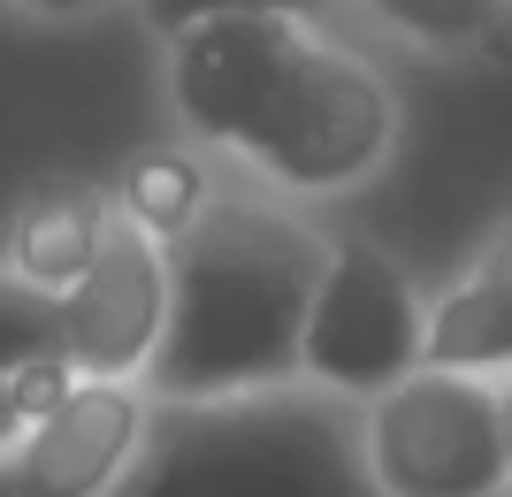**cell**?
I'll list each match as a JSON object with an SVG mask.
<instances>
[{
    "label": "cell",
    "instance_id": "6da1fadb",
    "mask_svg": "<svg viewBox=\"0 0 512 497\" xmlns=\"http://www.w3.org/2000/svg\"><path fill=\"white\" fill-rule=\"evenodd\" d=\"M161 92L192 146L283 199H337L390 169L398 85L329 16H207L161 39Z\"/></svg>",
    "mask_w": 512,
    "mask_h": 497
},
{
    "label": "cell",
    "instance_id": "7a4b0ae2",
    "mask_svg": "<svg viewBox=\"0 0 512 497\" xmlns=\"http://www.w3.org/2000/svg\"><path fill=\"white\" fill-rule=\"evenodd\" d=\"M329 230L283 192L214 184L169 238V329L146 360V398H230L299 375Z\"/></svg>",
    "mask_w": 512,
    "mask_h": 497
},
{
    "label": "cell",
    "instance_id": "3957f363",
    "mask_svg": "<svg viewBox=\"0 0 512 497\" xmlns=\"http://www.w3.org/2000/svg\"><path fill=\"white\" fill-rule=\"evenodd\" d=\"M107 497H383L360 459V406L314 383L153 398L130 475Z\"/></svg>",
    "mask_w": 512,
    "mask_h": 497
},
{
    "label": "cell",
    "instance_id": "277c9868",
    "mask_svg": "<svg viewBox=\"0 0 512 497\" xmlns=\"http://www.w3.org/2000/svg\"><path fill=\"white\" fill-rule=\"evenodd\" d=\"M360 459L383 497H512L505 375L421 360L360 406Z\"/></svg>",
    "mask_w": 512,
    "mask_h": 497
},
{
    "label": "cell",
    "instance_id": "5b68a950",
    "mask_svg": "<svg viewBox=\"0 0 512 497\" xmlns=\"http://www.w3.org/2000/svg\"><path fill=\"white\" fill-rule=\"evenodd\" d=\"M421 360H428V291L413 283V268L367 230L329 238L299 337V383L367 406L375 390H390Z\"/></svg>",
    "mask_w": 512,
    "mask_h": 497
},
{
    "label": "cell",
    "instance_id": "8992f818",
    "mask_svg": "<svg viewBox=\"0 0 512 497\" xmlns=\"http://www.w3.org/2000/svg\"><path fill=\"white\" fill-rule=\"evenodd\" d=\"M169 329V245L146 238L138 222H107L100 253L85 276L54 291V337H62L69 375H107V383H138Z\"/></svg>",
    "mask_w": 512,
    "mask_h": 497
},
{
    "label": "cell",
    "instance_id": "52a82bcc",
    "mask_svg": "<svg viewBox=\"0 0 512 497\" xmlns=\"http://www.w3.org/2000/svg\"><path fill=\"white\" fill-rule=\"evenodd\" d=\"M146 383L69 375L0 459V497H107L146 436Z\"/></svg>",
    "mask_w": 512,
    "mask_h": 497
},
{
    "label": "cell",
    "instance_id": "ba28073f",
    "mask_svg": "<svg viewBox=\"0 0 512 497\" xmlns=\"http://www.w3.org/2000/svg\"><path fill=\"white\" fill-rule=\"evenodd\" d=\"M428 360L512 375V207L451 268L444 291H428Z\"/></svg>",
    "mask_w": 512,
    "mask_h": 497
},
{
    "label": "cell",
    "instance_id": "9c48e42d",
    "mask_svg": "<svg viewBox=\"0 0 512 497\" xmlns=\"http://www.w3.org/2000/svg\"><path fill=\"white\" fill-rule=\"evenodd\" d=\"M107 222H115V199H107V184H92V176H62V184H39V192L16 207V222H8V260L0 268H16L31 291H69V283L85 276V260L100 253Z\"/></svg>",
    "mask_w": 512,
    "mask_h": 497
},
{
    "label": "cell",
    "instance_id": "30bf717a",
    "mask_svg": "<svg viewBox=\"0 0 512 497\" xmlns=\"http://www.w3.org/2000/svg\"><path fill=\"white\" fill-rule=\"evenodd\" d=\"M214 184H222V176H214V153L184 138V146L130 153L123 169H115V184H107V199H115V215H123V222H138L146 238L169 245L176 230L214 199Z\"/></svg>",
    "mask_w": 512,
    "mask_h": 497
},
{
    "label": "cell",
    "instance_id": "8fae6325",
    "mask_svg": "<svg viewBox=\"0 0 512 497\" xmlns=\"http://www.w3.org/2000/svg\"><path fill=\"white\" fill-rule=\"evenodd\" d=\"M360 8L413 54H482L512 23V0H360Z\"/></svg>",
    "mask_w": 512,
    "mask_h": 497
},
{
    "label": "cell",
    "instance_id": "7c38bea8",
    "mask_svg": "<svg viewBox=\"0 0 512 497\" xmlns=\"http://www.w3.org/2000/svg\"><path fill=\"white\" fill-rule=\"evenodd\" d=\"M62 337H54V299L31 291L16 268H0V368L16 360H54Z\"/></svg>",
    "mask_w": 512,
    "mask_h": 497
},
{
    "label": "cell",
    "instance_id": "4fadbf2b",
    "mask_svg": "<svg viewBox=\"0 0 512 497\" xmlns=\"http://www.w3.org/2000/svg\"><path fill=\"white\" fill-rule=\"evenodd\" d=\"M329 8L337 0H138L153 39H169L184 23H207V16H329Z\"/></svg>",
    "mask_w": 512,
    "mask_h": 497
},
{
    "label": "cell",
    "instance_id": "5bb4252c",
    "mask_svg": "<svg viewBox=\"0 0 512 497\" xmlns=\"http://www.w3.org/2000/svg\"><path fill=\"white\" fill-rule=\"evenodd\" d=\"M62 383H69L62 352H54V360H16V368H0V459H8V444L31 429V413H39Z\"/></svg>",
    "mask_w": 512,
    "mask_h": 497
},
{
    "label": "cell",
    "instance_id": "9a60e30c",
    "mask_svg": "<svg viewBox=\"0 0 512 497\" xmlns=\"http://www.w3.org/2000/svg\"><path fill=\"white\" fill-rule=\"evenodd\" d=\"M16 16H39V23H85V16H107L115 0H0Z\"/></svg>",
    "mask_w": 512,
    "mask_h": 497
},
{
    "label": "cell",
    "instance_id": "2e32d148",
    "mask_svg": "<svg viewBox=\"0 0 512 497\" xmlns=\"http://www.w3.org/2000/svg\"><path fill=\"white\" fill-rule=\"evenodd\" d=\"M505 436H512V375H505Z\"/></svg>",
    "mask_w": 512,
    "mask_h": 497
}]
</instances>
